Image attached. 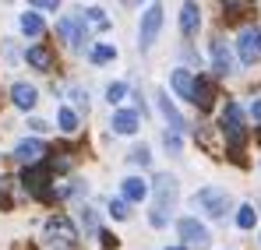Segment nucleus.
<instances>
[{"label": "nucleus", "instance_id": "f257e3e1", "mask_svg": "<svg viewBox=\"0 0 261 250\" xmlns=\"http://www.w3.org/2000/svg\"><path fill=\"white\" fill-rule=\"evenodd\" d=\"M152 190H155V205H152V226H166V208H173L176 201V180L170 173H163L155 183H152Z\"/></svg>", "mask_w": 261, "mask_h": 250}, {"label": "nucleus", "instance_id": "f03ea898", "mask_svg": "<svg viewBox=\"0 0 261 250\" xmlns=\"http://www.w3.org/2000/svg\"><path fill=\"white\" fill-rule=\"evenodd\" d=\"M194 205L205 211V215H212V218H222L229 205H233V198H229V190H222V187H201L198 194H194Z\"/></svg>", "mask_w": 261, "mask_h": 250}, {"label": "nucleus", "instance_id": "7ed1b4c3", "mask_svg": "<svg viewBox=\"0 0 261 250\" xmlns=\"http://www.w3.org/2000/svg\"><path fill=\"white\" fill-rule=\"evenodd\" d=\"M163 29V4H148L145 14H141V29H138V46L141 49H152L155 46V36Z\"/></svg>", "mask_w": 261, "mask_h": 250}, {"label": "nucleus", "instance_id": "20e7f679", "mask_svg": "<svg viewBox=\"0 0 261 250\" xmlns=\"http://www.w3.org/2000/svg\"><path fill=\"white\" fill-rule=\"evenodd\" d=\"M222 134H226V141H229L233 152L244 145V109L237 102H226L222 106Z\"/></svg>", "mask_w": 261, "mask_h": 250}, {"label": "nucleus", "instance_id": "39448f33", "mask_svg": "<svg viewBox=\"0 0 261 250\" xmlns=\"http://www.w3.org/2000/svg\"><path fill=\"white\" fill-rule=\"evenodd\" d=\"M237 57H240V64L244 67H254L261 60V29H244L240 32V39H237Z\"/></svg>", "mask_w": 261, "mask_h": 250}, {"label": "nucleus", "instance_id": "423d86ee", "mask_svg": "<svg viewBox=\"0 0 261 250\" xmlns=\"http://www.w3.org/2000/svg\"><path fill=\"white\" fill-rule=\"evenodd\" d=\"M46 233L53 236V247H57V240H60V250L74 247V240H78V233H74V226L64 218V215H53L49 222H46Z\"/></svg>", "mask_w": 261, "mask_h": 250}, {"label": "nucleus", "instance_id": "0eeeda50", "mask_svg": "<svg viewBox=\"0 0 261 250\" xmlns=\"http://www.w3.org/2000/svg\"><path fill=\"white\" fill-rule=\"evenodd\" d=\"M176 233H180V240L191 243V247H205V243H208V229H205V222H198V218H180V222H176Z\"/></svg>", "mask_w": 261, "mask_h": 250}, {"label": "nucleus", "instance_id": "6e6552de", "mask_svg": "<svg viewBox=\"0 0 261 250\" xmlns=\"http://www.w3.org/2000/svg\"><path fill=\"white\" fill-rule=\"evenodd\" d=\"M43 155H46V145L39 137H25V141H18V148H14V159L25 162V166H39Z\"/></svg>", "mask_w": 261, "mask_h": 250}, {"label": "nucleus", "instance_id": "1a4fd4ad", "mask_svg": "<svg viewBox=\"0 0 261 250\" xmlns=\"http://www.w3.org/2000/svg\"><path fill=\"white\" fill-rule=\"evenodd\" d=\"M155 102H159V113L166 117V124H170V130H173V134H184V130H187V124H184L180 109L173 106V99H170L166 92H155Z\"/></svg>", "mask_w": 261, "mask_h": 250}, {"label": "nucleus", "instance_id": "9d476101", "mask_svg": "<svg viewBox=\"0 0 261 250\" xmlns=\"http://www.w3.org/2000/svg\"><path fill=\"white\" fill-rule=\"evenodd\" d=\"M57 32L78 49V46L85 42V21H82V18H64V21H57Z\"/></svg>", "mask_w": 261, "mask_h": 250}, {"label": "nucleus", "instance_id": "9b49d317", "mask_svg": "<svg viewBox=\"0 0 261 250\" xmlns=\"http://www.w3.org/2000/svg\"><path fill=\"white\" fill-rule=\"evenodd\" d=\"M46 176H49V166L46 162H39V166H29L25 169V176H21V183L32 190V194H39V198H46Z\"/></svg>", "mask_w": 261, "mask_h": 250}, {"label": "nucleus", "instance_id": "f8f14e48", "mask_svg": "<svg viewBox=\"0 0 261 250\" xmlns=\"http://www.w3.org/2000/svg\"><path fill=\"white\" fill-rule=\"evenodd\" d=\"M170 85H173V92L180 99H191L194 102V88H198V78L191 74V71H173L170 74Z\"/></svg>", "mask_w": 261, "mask_h": 250}, {"label": "nucleus", "instance_id": "ddd939ff", "mask_svg": "<svg viewBox=\"0 0 261 250\" xmlns=\"http://www.w3.org/2000/svg\"><path fill=\"white\" fill-rule=\"evenodd\" d=\"M11 99H14L18 109H32V106L39 102V92H36L29 81H18V85H11Z\"/></svg>", "mask_w": 261, "mask_h": 250}, {"label": "nucleus", "instance_id": "4468645a", "mask_svg": "<svg viewBox=\"0 0 261 250\" xmlns=\"http://www.w3.org/2000/svg\"><path fill=\"white\" fill-rule=\"evenodd\" d=\"M208 53H212V71H216V74H233V57H229L226 42H222V39H216Z\"/></svg>", "mask_w": 261, "mask_h": 250}, {"label": "nucleus", "instance_id": "2eb2a0df", "mask_svg": "<svg viewBox=\"0 0 261 250\" xmlns=\"http://www.w3.org/2000/svg\"><path fill=\"white\" fill-rule=\"evenodd\" d=\"M201 29V7L198 4H184L180 7V32L184 36H194Z\"/></svg>", "mask_w": 261, "mask_h": 250}, {"label": "nucleus", "instance_id": "dca6fc26", "mask_svg": "<svg viewBox=\"0 0 261 250\" xmlns=\"http://www.w3.org/2000/svg\"><path fill=\"white\" fill-rule=\"evenodd\" d=\"M148 190H152V187H148L141 176H127V180L120 183V198H124V201H145Z\"/></svg>", "mask_w": 261, "mask_h": 250}, {"label": "nucleus", "instance_id": "f3484780", "mask_svg": "<svg viewBox=\"0 0 261 250\" xmlns=\"http://www.w3.org/2000/svg\"><path fill=\"white\" fill-rule=\"evenodd\" d=\"M25 60H29L36 71H53V64H57V57H53L49 46H32V49L25 53Z\"/></svg>", "mask_w": 261, "mask_h": 250}, {"label": "nucleus", "instance_id": "a211bd4d", "mask_svg": "<svg viewBox=\"0 0 261 250\" xmlns=\"http://www.w3.org/2000/svg\"><path fill=\"white\" fill-rule=\"evenodd\" d=\"M138 124H141V120H138V113H134V109H117V113L110 117V127H113L117 134H134Z\"/></svg>", "mask_w": 261, "mask_h": 250}, {"label": "nucleus", "instance_id": "6ab92c4d", "mask_svg": "<svg viewBox=\"0 0 261 250\" xmlns=\"http://www.w3.org/2000/svg\"><path fill=\"white\" fill-rule=\"evenodd\" d=\"M18 25H21L25 36H43V18H39L36 11H25V14L18 18Z\"/></svg>", "mask_w": 261, "mask_h": 250}, {"label": "nucleus", "instance_id": "aec40b11", "mask_svg": "<svg viewBox=\"0 0 261 250\" xmlns=\"http://www.w3.org/2000/svg\"><path fill=\"white\" fill-rule=\"evenodd\" d=\"M92 64H110V60H117V46H110V42H99V46H92Z\"/></svg>", "mask_w": 261, "mask_h": 250}, {"label": "nucleus", "instance_id": "412c9836", "mask_svg": "<svg viewBox=\"0 0 261 250\" xmlns=\"http://www.w3.org/2000/svg\"><path fill=\"white\" fill-rule=\"evenodd\" d=\"M57 124H60V130L74 134V130H78V117H74V109H71V106H60V109H57Z\"/></svg>", "mask_w": 261, "mask_h": 250}, {"label": "nucleus", "instance_id": "4be33fe9", "mask_svg": "<svg viewBox=\"0 0 261 250\" xmlns=\"http://www.w3.org/2000/svg\"><path fill=\"white\" fill-rule=\"evenodd\" d=\"M82 21L95 25V29H106V25H110V18H106L102 7H85V11H82Z\"/></svg>", "mask_w": 261, "mask_h": 250}, {"label": "nucleus", "instance_id": "5701e85b", "mask_svg": "<svg viewBox=\"0 0 261 250\" xmlns=\"http://www.w3.org/2000/svg\"><path fill=\"white\" fill-rule=\"evenodd\" d=\"M237 226H240V229H254V226H258V211L251 208V205H240V211H237Z\"/></svg>", "mask_w": 261, "mask_h": 250}, {"label": "nucleus", "instance_id": "b1692460", "mask_svg": "<svg viewBox=\"0 0 261 250\" xmlns=\"http://www.w3.org/2000/svg\"><path fill=\"white\" fill-rule=\"evenodd\" d=\"M194 106H201V109L212 106V88H208V81H201V78H198V88H194Z\"/></svg>", "mask_w": 261, "mask_h": 250}, {"label": "nucleus", "instance_id": "393cba45", "mask_svg": "<svg viewBox=\"0 0 261 250\" xmlns=\"http://www.w3.org/2000/svg\"><path fill=\"white\" fill-rule=\"evenodd\" d=\"M124 95H127V85H124V81H113L110 88H106V99H110V106H113V102H120Z\"/></svg>", "mask_w": 261, "mask_h": 250}, {"label": "nucleus", "instance_id": "a878e982", "mask_svg": "<svg viewBox=\"0 0 261 250\" xmlns=\"http://www.w3.org/2000/svg\"><path fill=\"white\" fill-rule=\"evenodd\" d=\"M110 215H113V218H127V215H130L127 201H124V198H113V201H110Z\"/></svg>", "mask_w": 261, "mask_h": 250}, {"label": "nucleus", "instance_id": "bb28decb", "mask_svg": "<svg viewBox=\"0 0 261 250\" xmlns=\"http://www.w3.org/2000/svg\"><path fill=\"white\" fill-rule=\"evenodd\" d=\"M130 159H134L138 166H148V162H152V155H148V148H145V145H141V148H134V152H130Z\"/></svg>", "mask_w": 261, "mask_h": 250}, {"label": "nucleus", "instance_id": "cd10ccee", "mask_svg": "<svg viewBox=\"0 0 261 250\" xmlns=\"http://www.w3.org/2000/svg\"><path fill=\"white\" fill-rule=\"evenodd\" d=\"M82 222H85V229H92V233H99V226H95V215L85 208V215H82Z\"/></svg>", "mask_w": 261, "mask_h": 250}, {"label": "nucleus", "instance_id": "c85d7f7f", "mask_svg": "<svg viewBox=\"0 0 261 250\" xmlns=\"http://www.w3.org/2000/svg\"><path fill=\"white\" fill-rule=\"evenodd\" d=\"M36 11H57V0H39Z\"/></svg>", "mask_w": 261, "mask_h": 250}, {"label": "nucleus", "instance_id": "c756f323", "mask_svg": "<svg viewBox=\"0 0 261 250\" xmlns=\"http://www.w3.org/2000/svg\"><path fill=\"white\" fill-rule=\"evenodd\" d=\"M251 117L261 124V99H254V102H251Z\"/></svg>", "mask_w": 261, "mask_h": 250}, {"label": "nucleus", "instance_id": "7c9ffc66", "mask_svg": "<svg viewBox=\"0 0 261 250\" xmlns=\"http://www.w3.org/2000/svg\"><path fill=\"white\" fill-rule=\"evenodd\" d=\"M29 127H32L36 134H43V130H49V124H46V120H32V124H29Z\"/></svg>", "mask_w": 261, "mask_h": 250}, {"label": "nucleus", "instance_id": "2f4dec72", "mask_svg": "<svg viewBox=\"0 0 261 250\" xmlns=\"http://www.w3.org/2000/svg\"><path fill=\"white\" fill-rule=\"evenodd\" d=\"M166 250H184V247H166Z\"/></svg>", "mask_w": 261, "mask_h": 250}]
</instances>
